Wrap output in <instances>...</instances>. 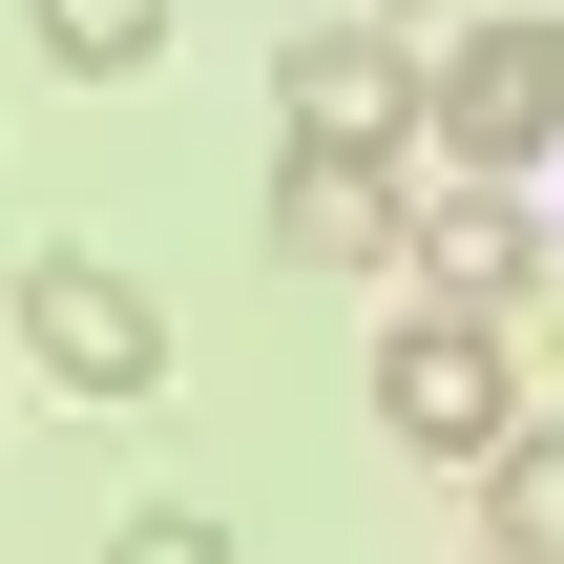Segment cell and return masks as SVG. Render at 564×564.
Segmentation results:
<instances>
[{
    "mask_svg": "<svg viewBox=\"0 0 564 564\" xmlns=\"http://www.w3.org/2000/svg\"><path fill=\"white\" fill-rule=\"evenodd\" d=\"M21 42L63 84H126V63H167V0H21Z\"/></svg>",
    "mask_w": 564,
    "mask_h": 564,
    "instance_id": "ba28073f",
    "label": "cell"
},
{
    "mask_svg": "<svg viewBox=\"0 0 564 564\" xmlns=\"http://www.w3.org/2000/svg\"><path fill=\"white\" fill-rule=\"evenodd\" d=\"M272 105H293V147H377V167H398V126H419V63H398V42L335 0L314 42H272Z\"/></svg>",
    "mask_w": 564,
    "mask_h": 564,
    "instance_id": "277c9868",
    "label": "cell"
},
{
    "mask_svg": "<svg viewBox=\"0 0 564 564\" xmlns=\"http://www.w3.org/2000/svg\"><path fill=\"white\" fill-rule=\"evenodd\" d=\"M481 564H564V419H523L481 460Z\"/></svg>",
    "mask_w": 564,
    "mask_h": 564,
    "instance_id": "52a82bcc",
    "label": "cell"
},
{
    "mask_svg": "<svg viewBox=\"0 0 564 564\" xmlns=\"http://www.w3.org/2000/svg\"><path fill=\"white\" fill-rule=\"evenodd\" d=\"M356 21H419V0H356Z\"/></svg>",
    "mask_w": 564,
    "mask_h": 564,
    "instance_id": "30bf717a",
    "label": "cell"
},
{
    "mask_svg": "<svg viewBox=\"0 0 564 564\" xmlns=\"http://www.w3.org/2000/svg\"><path fill=\"white\" fill-rule=\"evenodd\" d=\"M377 419H398V460H460V481H481V460L523 440V356H502V314H440V293H419V314L377 335Z\"/></svg>",
    "mask_w": 564,
    "mask_h": 564,
    "instance_id": "6da1fadb",
    "label": "cell"
},
{
    "mask_svg": "<svg viewBox=\"0 0 564 564\" xmlns=\"http://www.w3.org/2000/svg\"><path fill=\"white\" fill-rule=\"evenodd\" d=\"M419 126H440V167H544L564 147V21H460L440 63H419Z\"/></svg>",
    "mask_w": 564,
    "mask_h": 564,
    "instance_id": "7a4b0ae2",
    "label": "cell"
},
{
    "mask_svg": "<svg viewBox=\"0 0 564 564\" xmlns=\"http://www.w3.org/2000/svg\"><path fill=\"white\" fill-rule=\"evenodd\" d=\"M105 564H230V523H209V502H126V544Z\"/></svg>",
    "mask_w": 564,
    "mask_h": 564,
    "instance_id": "9c48e42d",
    "label": "cell"
},
{
    "mask_svg": "<svg viewBox=\"0 0 564 564\" xmlns=\"http://www.w3.org/2000/svg\"><path fill=\"white\" fill-rule=\"evenodd\" d=\"M272 251H293V272H377V251H398V167H377V147H293V167H272Z\"/></svg>",
    "mask_w": 564,
    "mask_h": 564,
    "instance_id": "8992f818",
    "label": "cell"
},
{
    "mask_svg": "<svg viewBox=\"0 0 564 564\" xmlns=\"http://www.w3.org/2000/svg\"><path fill=\"white\" fill-rule=\"evenodd\" d=\"M21 356H42V398H147L167 377V314L105 251H21Z\"/></svg>",
    "mask_w": 564,
    "mask_h": 564,
    "instance_id": "3957f363",
    "label": "cell"
},
{
    "mask_svg": "<svg viewBox=\"0 0 564 564\" xmlns=\"http://www.w3.org/2000/svg\"><path fill=\"white\" fill-rule=\"evenodd\" d=\"M398 251H419L440 314H523V293H544V209H523L502 167H460L440 209H398Z\"/></svg>",
    "mask_w": 564,
    "mask_h": 564,
    "instance_id": "5b68a950",
    "label": "cell"
}]
</instances>
